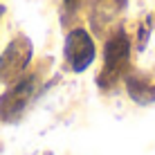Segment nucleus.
<instances>
[{
    "instance_id": "4",
    "label": "nucleus",
    "mask_w": 155,
    "mask_h": 155,
    "mask_svg": "<svg viewBox=\"0 0 155 155\" xmlns=\"http://www.w3.org/2000/svg\"><path fill=\"white\" fill-rule=\"evenodd\" d=\"M65 61L72 72H83L94 61V43L85 29H72L65 38Z\"/></svg>"
},
{
    "instance_id": "1",
    "label": "nucleus",
    "mask_w": 155,
    "mask_h": 155,
    "mask_svg": "<svg viewBox=\"0 0 155 155\" xmlns=\"http://www.w3.org/2000/svg\"><path fill=\"white\" fill-rule=\"evenodd\" d=\"M128 54H130V43L124 31H117L115 36H110L106 41L104 47V68L99 74V83L104 88L113 85L117 79L121 77V72L128 65Z\"/></svg>"
},
{
    "instance_id": "5",
    "label": "nucleus",
    "mask_w": 155,
    "mask_h": 155,
    "mask_svg": "<svg viewBox=\"0 0 155 155\" xmlns=\"http://www.w3.org/2000/svg\"><path fill=\"white\" fill-rule=\"evenodd\" d=\"M126 88L128 94L137 101V104H153L155 101V81H151L148 77H126Z\"/></svg>"
},
{
    "instance_id": "3",
    "label": "nucleus",
    "mask_w": 155,
    "mask_h": 155,
    "mask_svg": "<svg viewBox=\"0 0 155 155\" xmlns=\"http://www.w3.org/2000/svg\"><path fill=\"white\" fill-rule=\"evenodd\" d=\"M34 88H36L34 77H25L20 81H16L0 97V121H12L23 113L27 108L31 94H34Z\"/></svg>"
},
{
    "instance_id": "2",
    "label": "nucleus",
    "mask_w": 155,
    "mask_h": 155,
    "mask_svg": "<svg viewBox=\"0 0 155 155\" xmlns=\"http://www.w3.org/2000/svg\"><path fill=\"white\" fill-rule=\"evenodd\" d=\"M31 43L25 36H18L7 45L0 54V83H12L23 74V70L31 61Z\"/></svg>"
},
{
    "instance_id": "6",
    "label": "nucleus",
    "mask_w": 155,
    "mask_h": 155,
    "mask_svg": "<svg viewBox=\"0 0 155 155\" xmlns=\"http://www.w3.org/2000/svg\"><path fill=\"white\" fill-rule=\"evenodd\" d=\"M0 14H2V9H0Z\"/></svg>"
}]
</instances>
